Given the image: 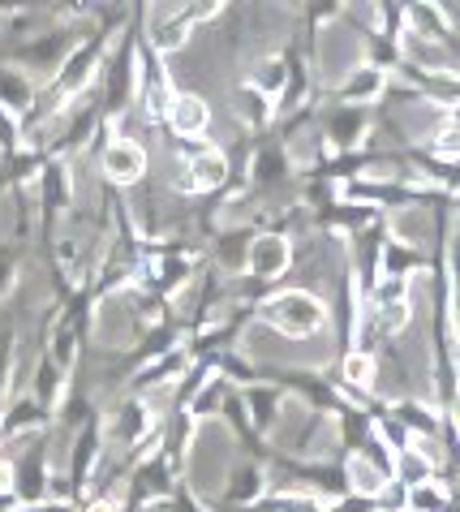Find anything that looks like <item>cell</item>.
<instances>
[{
    "mask_svg": "<svg viewBox=\"0 0 460 512\" xmlns=\"http://www.w3.org/2000/svg\"><path fill=\"white\" fill-rule=\"evenodd\" d=\"M86 512H121V508H117V500H91Z\"/></svg>",
    "mask_w": 460,
    "mask_h": 512,
    "instance_id": "cell-16",
    "label": "cell"
},
{
    "mask_svg": "<svg viewBox=\"0 0 460 512\" xmlns=\"http://www.w3.org/2000/svg\"><path fill=\"white\" fill-rule=\"evenodd\" d=\"M366 130V117L357 108H349V112H336L332 117V138L336 142H344V147H349V142H357V134Z\"/></svg>",
    "mask_w": 460,
    "mask_h": 512,
    "instance_id": "cell-12",
    "label": "cell"
},
{
    "mask_svg": "<svg viewBox=\"0 0 460 512\" xmlns=\"http://www.w3.org/2000/svg\"><path fill=\"white\" fill-rule=\"evenodd\" d=\"M237 112H246V121H267L271 117V104H267V95H258L250 87V91L237 95Z\"/></svg>",
    "mask_w": 460,
    "mask_h": 512,
    "instance_id": "cell-15",
    "label": "cell"
},
{
    "mask_svg": "<svg viewBox=\"0 0 460 512\" xmlns=\"http://www.w3.org/2000/svg\"><path fill=\"white\" fill-rule=\"evenodd\" d=\"M263 319L284 336H314L327 323V306L314 293L293 289V293L271 297V302L263 306Z\"/></svg>",
    "mask_w": 460,
    "mask_h": 512,
    "instance_id": "cell-1",
    "label": "cell"
},
{
    "mask_svg": "<svg viewBox=\"0 0 460 512\" xmlns=\"http://www.w3.org/2000/svg\"><path fill=\"white\" fill-rule=\"evenodd\" d=\"M185 39H190V26H185V18H172L164 26H155V48H160V52L185 48Z\"/></svg>",
    "mask_w": 460,
    "mask_h": 512,
    "instance_id": "cell-13",
    "label": "cell"
},
{
    "mask_svg": "<svg viewBox=\"0 0 460 512\" xmlns=\"http://www.w3.org/2000/svg\"><path fill=\"white\" fill-rule=\"evenodd\" d=\"M284 82H289V65L284 61H258V69H254V91L258 95H280Z\"/></svg>",
    "mask_w": 460,
    "mask_h": 512,
    "instance_id": "cell-11",
    "label": "cell"
},
{
    "mask_svg": "<svg viewBox=\"0 0 460 512\" xmlns=\"http://www.w3.org/2000/svg\"><path fill=\"white\" fill-rule=\"evenodd\" d=\"M246 263H250V272L258 280H280L284 272H289V263H293V246L280 233H263V237L250 241V259Z\"/></svg>",
    "mask_w": 460,
    "mask_h": 512,
    "instance_id": "cell-3",
    "label": "cell"
},
{
    "mask_svg": "<svg viewBox=\"0 0 460 512\" xmlns=\"http://www.w3.org/2000/svg\"><path fill=\"white\" fill-rule=\"evenodd\" d=\"M456 422H460V401H456Z\"/></svg>",
    "mask_w": 460,
    "mask_h": 512,
    "instance_id": "cell-18",
    "label": "cell"
},
{
    "mask_svg": "<svg viewBox=\"0 0 460 512\" xmlns=\"http://www.w3.org/2000/svg\"><path fill=\"white\" fill-rule=\"evenodd\" d=\"M409 315H413V310H409V297H405V302H387V306H375V323L383 327V332H400V327H405L409 323Z\"/></svg>",
    "mask_w": 460,
    "mask_h": 512,
    "instance_id": "cell-14",
    "label": "cell"
},
{
    "mask_svg": "<svg viewBox=\"0 0 460 512\" xmlns=\"http://www.w3.org/2000/svg\"><path fill=\"white\" fill-rule=\"evenodd\" d=\"M375 358H370L366 349H357V353H349V358H344V366H340V375H344V383H353V388H370V383H375Z\"/></svg>",
    "mask_w": 460,
    "mask_h": 512,
    "instance_id": "cell-10",
    "label": "cell"
},
{
    "mask_svg": "<svg viewBox=\"0 0 460 512\" xmlns=\"http://www.w3.org/2000/svg\"><path fill=\"white\" fill-rule=\"evenodd\" d=\"M448 508H452V500H448V491H443L435 478L409 487V508L405 512H448Z\"/></svg>",
    "mask_w": 460,
    "mask_h": 512,
    "instance_id": "cell-9",
    "label": "cell"
},
{
    "mask_svg": "<svg viewBox=\"0 0 460 512\" xmlns=\"http://www.w3.org/2000/svg\"><path fill=\"white\" fill-rule=\"evenodd\" d=\"M379 267H383V276H392V280H409L413 267H418V250H413L409 241H387L379 254Z\"/></svg>",
    "mask_w": 460,
    "mask_h": 512,
    "instance_id": "cell-8",
    "label": "cell"
},
{
    "mask_svg": "<svg viewBox=\"0 0 460 512\" xmlns=\"http://www.w3.org/2000/svg\"><path fill=\"white\" fill-rule=\"evenodd\" d=\"M0 431H5V414H0Z\"/></svg>",
    "mask_w": 460,
    "mask_h": 512,
    "instance_id": "cell-17",
    "label": "cell"
},
{
    "mask_svg": "<svg viewBox=\"0 0 460 512\" xmlns=\"http://www.w3.org/2000/svg\"><path fill=\"white\" fill-rule=\"evenodd\" d=\"M99 164H104V177L112 186H138V181L147 177V151H142L134 138H112Z\"/></svg>",
    "mask_w": 460,
    "mask_h": 512,
    "instance_id": "cell-2",
    "label": "cell"
},
{
    "mask_svg": "<svg viewBox=\"0 0 460 512\" xmlns=\"http://www.w3.org/2000/svg\"><path fill=\"white\" fill-rule=\"evenodd\" d=\"M383 87H387V78H383V69H379V65H357L353 74L344 78L340 95L349 99V104H366V99H379Z\"/></svg>",
    "mask_w": 460,
    "mask_h": 512,
    "instance_id": "cell-7",
    "label": "cell"
},
{
    "mask_svg": "<svg viewBox=\"0 0 460 512\" xmlns=\"http://www.w3.org/2000/svg\"><path fill=\"white\" fill-rule=\"evenodd\" d=\"M185 173H190V186L194 190H215L228 181V160L215 147H198L190 155V164H185Z\"/></svg>",
    "mask_w": 460,
    "mask_h": 512,
    "instance_id": "cell-5",
    "label": "cell"
},
{
    "mask_svg": "<svg viewBox=\"0 0 460 512\" xmlns=\"http://www.w3.org/2000/svg\"><path fill=\"white\" fill-rule=\"evenodd\" d=\"M31 99H35V82L26 78L22 69L0 65V108L22 112V108H31Z\"/></svg>",
    "mask_w": 460,
    "mask_h": 512,
    "instance_id": "cell-6",
    "label": "cell"
},
{
    "mask_svg": "<svg viewBox=\"0 0 460 512\" xmlns=\"http://www.w3.org/2000/svg\"><path fill=\"white\" fill-rule=\"evenodd\" d=\"M168 125H172V134L177 138H198V134H207V125H211V104L203 95H177L172 99V108H168Z\"/></svg>",
    "mask_w": 460,
    "mask_h": 512,
    "instance_id": "cell-4",
    "label": "cell"
}]
</instances>
